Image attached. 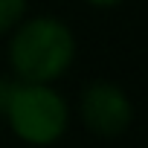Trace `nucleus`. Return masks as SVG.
Here are the masks:
<instances>
[{"label":"nucleus","instance_id":"f257e3e1","mask_svg":"<svg viewBox=\"0 0 148 148\" xmlns=\"http://www.w3.org/2000/svg\"><path fill=\"white\" fill-rule=\"evenodd\" d=\"M76 58V38L55 18H32L21 23L9 41V64L18 82L49 84L61 79Z\"/></svg>","mask_w":148,"mask_h":148},{"label":"nucleus","instance_id":"39448f33","mask_svg":"<svg viewBox=\"0 0 148 148\" xmlns=\"http://www.w3.org/2000/svg\"><path fill=\"white\" fill-rule=\"evenodd\" d=\"M90 6H99V9H105V6H116V3H122V0H87Z\"/></svg>","mask_w":148,"mask_h":148},{"label":"nucleus","instance_id":"f03ea898","mask_svg":"<svg viewBox=\"0 0 148 148\" xmlns=\"http://www.w3.org/2000/svg\"><path fill=\"white\" fill-rule=\"evenodd\" d=\"M9 128L26 145H52L64 136L70 122V108L58 90L49 84L15 82V90L3 108Z\"/></svg>","mask_w":148,"mask_h":148},{"label":"nucleus","instance_id":"7ed1b4c3","mask_svg":"<svg viewBox=\"0 0 148 148\" xmlns=\"http://www.w3.org/2000/svg\"><path fill=\"white\" fill-rule=\"evenodd\" d=\"M79 113H82V122L90 134H96L102 139H113L128 131V125L134 119V105L119 84L90 82L82 90Z\"/></svg>","mask_w":148,"mask_h":148},{"label":"nucleus","instance_id":"20e7f679","mask_svg":"<svg viewBox=\"0 0 148 148\" xmlns=\"http://www.w3.org/2000/svg\"><path fill=\"white\" fill-rule=\"evenodd\" d=\"M23 12H26V0H0V35L18 26Z\"/></svg>","mask_w":148,"mask_h":148}]
</instances>
